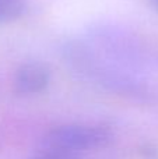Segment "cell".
I'll list each match as a JSON object with an SVG mask.
<instances>
[{
  "label": "cell",
  "mask_w": 158,
  "mask_h": 159,
  "mask_svg": "<svg viewBox=\"0 0 158 159\" xmlns=\"http://www.w3.org/2000/svg\"><path fill=\"white\" fill-rule=\"evenodd\" d=\"M72 67L88 81L118 95L158 101V53L118 28L101 27L69 43Z\"/></svg>",
  "instance_id": "6da1fadb"
},
{
  "label": "cell",
  "mask_w": 158,
  "mask_h": 159,
  "mask_svg": "<svg viewBox=\"0 0 158 159\" xmlns=\"http://www.w3.org/2000/svg\"><path fill=\"white\" fill-rule=\"evenodd\" d=\"M109 140L111 133L106 129L83 124H69L52 130L45 138L44 147L80 155L83 151L105 145Z\"/></svg>",
  "instance_id": "7a4b0ae2"
},
{
  "label": "cell",
  "mask_w": 158,
  "mask_h": 159,
  "mask_svg": "<svg viewBox=\"0 0 158 159\" xmlns=\"http://www.w3.org/2000/svg\"><path fill=\"white\" fill-rule=\"evenodd\" d=\"M50 81V71L45 64L38 61L22 64L14 80L16 91L21 95H35L45 91Z\"/></svg>",
  "instance_id": "3957f363"
},
{
  "label": "cell",
  "mask_w": 158,
  "mask_h": 159,
  "mask_svg": "<svg viewBox=\"0 0 158 159\" xmlns=\"http://www.w3.org/2000/svg\"><path fill=\"white\" fill-rule=\"evenodd\" d=\"M25 0H0V22L17 20L25 10Z\"/></svg>",
  "instance_id": "277c9868"
},
{
  "label": "cell",
  "mask_w": 158,
  "mask_h": 159,
  "mask_svg": "<svg viewBox=\"0 0 158 159\" xmlns=\"http://www.w3.org/2000/svg\"><path fill=\"white\" fill-rule=\"evenodd\" d=\"M32 159H80V155L72 154V152H67V151H62V149L44 147V149Z\"/></svg>",
  "instance_id": "5b68a950"
},
{
  "label": "cell",
  "mask_w": 158,
  "mask_h": 159,
  "mask_svg": "<svg viewBox=\"0 0 158 159\" xmlns=\"http://www.w3.org/2000/svg\"><path fill=\"white\" fill-rule=\"evenodd\" d=\"M151 2H153V4L156 6V7L158 8V0H151Z\"/></svg>",
  "instance_id": "8992f818"
}]
</instances>
